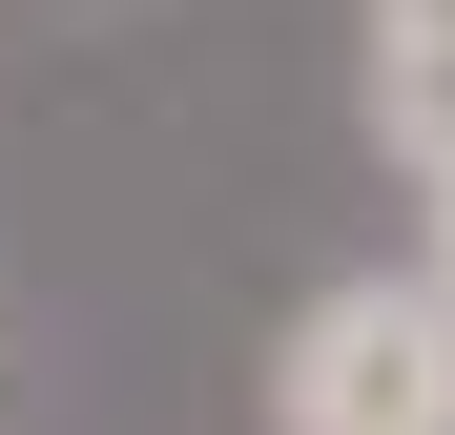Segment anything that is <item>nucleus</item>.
<instances>
[{"label": "nucleus", "mask_w": 455, "mask_h": 435, "mask_svg": "<svg viewBox=\"0 0 455 435\" xmlns=\"http://www.w3.org/2000/svg\"><path fill=\"white\" fill-rule=\"evenodd\" d=\"M394 21H414V42H455V0H394Z\"/></svg>", "instance_id": "20e7f679"}, {"label": "nucleus", "mask_w": 455, "mask_h": 435, "mask_svg": "<svg viewBox=\"0 0 455 435\" xmlns=\"http://www.w3.org/2000/svg\"><path fill=\"white\" fill-rule=\"evenodd\" d=\"M394 125H414V166H455V42L394 21Z\"/></svg>", "instance_id": "f03ea898"}, {"label": "nucleus", "mask_w": 455, "mask_h": 435, "mask_svg": "<svg viewBox=\"0 0 455 435\" xmlns=\"http://www.w3.org/2000/svg\"><path fill=\"white\" fill-rule=\"evenodd\" d=\"M435 290H455V166H435Z\"/></svg>", "instance_id": "7ed1b4c3"}, {"label": "nucleus", "mask_w": 455, "mask_h": 435, "mask_svg": "<svg viewBox=\"0 0 455 435\" xmlns=\"http://www.w3.org/2000/svg\"><path fill=\"white\" fill-rule=\"evenodd\" d=\"M290 435H455V290H331L290 332Z\"/></svg>", "instance_id": "f257e3e1"}]
</instances>
